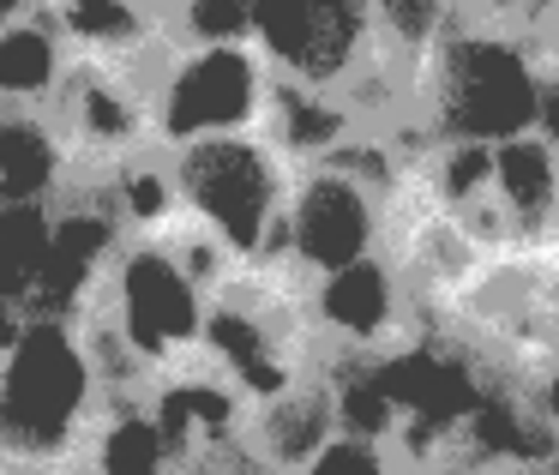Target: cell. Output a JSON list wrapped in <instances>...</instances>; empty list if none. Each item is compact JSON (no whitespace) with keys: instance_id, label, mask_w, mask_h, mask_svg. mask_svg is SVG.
I'll use <instances>...</instances> for the list:
<instances>
[{"instance_id":"13","label":"cell","mask_w":559,"mask_h":475,"mask_svg":"<svg viewBox=\"0 0 559 475\" xmlns=\"http://www.w3.org/2000/svg\"><path fill=\"white\" fill-rule=\"evenodd\" d=\"M73 475H181V446L163 427L151 391H127L97 409Z\"/></svg>"},{"instance_id":"5","label":"cell","mask_w":559,"mask_h":475,"mask_svg":"<svg viewBox=\"0 0 559 475\" xmlns=\"http://www.w3.org/2000/svg\"><path fill=\"white\" fill-rule=\"evenodd\" d=\"M295 163L265 127L169 151V181L181 229L205 235L229 265H277L283 211L295 193Z\"/></svg>"},{"instance_id":"4","label":"cell","mask_w":559,"mask_h":475,"mask_svg":"<svg viewBox=\"0 0 559 475\" xmlns=\"http://www.w3.org/2000/svg\"><path fill=\"white\" fill-rule=\"evenodd\" d=\"M199 367L229 391L241 409L283 397L325 373L319 337L307 325L301 277L283 265H229L211 289Z\"/></svg>"},{"instance_id":"1","label":"cell","mask_w":559,"mask_h":475,"mask_svg":"<svg viewBox=\"0 0 559 475\" xmlns=\"http://www.w3.org/2000/svg\"><path fill=\"white\" fill-rule=\"evenodd\" d=\"M205 307L211 289L187 271L169 235H115L85 301L73 307V325L103 391L127 397L199 361Z\"/></svg>"},{"instance_id":"6","label":"cell","mask_w":559,"mask_h":475,"mask_svg":"<svg viewBox=\"0 0 559 475\" xmlns=\"http://www.w3.org/2000/svg\"><path fill=\"white\" fill-rule=\"evenodd\" d=\"M385 175H391V151L379 127H367L337 157L307 163L295 175L289 211H283L277 265L313 283L385 253Z\"/></svg>"},{"instance_id":"16","label":"cell","mask_w":559,"mask_h":475,"mask_svg":"<svg viewBox=\"0 0 559 475\" xmlns=\"http://www.w3.org/2000/svg\"><path fill=\"white\" fill-rule=\"evenodd\" d=\"M487 175H493V199L511 223V241H535V235L559 229V151L542 133L487 145Z\"/></svg>"},{"instance_id":"20","label":"cell","mask_w":559,"mask_h":475,"mask_svg":"<svg viewBox=\"0 0 559 475\" xmlns=\"http://www.w3.org/2000/svg\"><path fill=\"white\" fill-rule=\"evenodd\" d=\"M19 313H25V307L0 295V355H7V343H13V331H19Z\"/></svg>"},{"instance_id":"7","label":"cell","mask_w":559,"mask_h":475,"mask_svg":"<svg viewBox=\"0 0 559 475\" xmlns=\"http://www.w3.org/2000/svg\"><path fill=\"white\" fill-rule=\"evenodd\" d=\"M271 91H277V79L247 37H175L145 73L151 145L169 157V151L199 145V139L265 127Z\"/></svg>"},{"instance_id":"15","label":"cell","mask_w":559,"mask_h":475,"mask_svg":"<svg viewBox=\"0 0 559 475\" xmlns=\"http://www.w3.org/2000/svg\"><path fill=\"white\" fill-rule=\"evenodd\" d=\"M331 427H337V397H331V373H319V379H307V385L247 409L241 415V451L265 475H289Z\"/></svg>"},{"instance_id":"14","label":"cell","mask_w":559,"mask_h":475,"mask_svg":"<svg viewBox=\"0 0 559 475\" xmlns=\"http://www.w3.org/2000/svg\"><path fill=\"white\" fill-rule=\"evenodd\" d=\"M67 49L55 37V25L43 19V7H19L0 19V121H43V109L55 103L67 79Z\"/></svg>"},{"instance_id":"17","label":"cell","mask_w":559,"mask_h":475,"mask_svg":"<svg viewBox=\"0 0 559 475\" xmlns=\"http://www.w3.org/2000/svg\"><path fill=\"white\" fill-rule=\"evenodd\" d=\"M367 115L355 97H337V91H295V85H277L271 91V115H265V133L289 151L295 169L307 163H325L337 157L343 145L367 133Z\"/></svg>"},{"instance_id":"10","label":"cell","mask_w":559,"mask_h":475,"mask_svg":"<svg viewBox=\"0 0 559 475\" xmlns=\"http://www.w3.org/2000/svg\"><path fill=\"white\" fill-rule=\"evenodd\" d=\"M307 295V325L319 337L325 367H367L385 361V355L409 349L421 331H415V307L403 277L391 271L385 253L361 259V265H343L331 277L301 283Z\"/></svg>"},{"instance_id":"3","label":"cell","mask_w":559,"mask_h":475,"mask_svg":"<svg viewBox=\"0 0 559 475\" xmlns=\"http://www.w3.org/2000/svg\"><path fill=\"white\" fill-rule=\"evenodd\" d=\"M109 403L73 313L25 307L0 355V463L73 475L97 409Z\"/></svg>"},{"instance_id":"9","label":"cell","mask_w":559,"mask_h":475,"mask_svg":"<svg viewBox=\"0 0 559 475\" xmlns=\"http://www.w3.org/2000/svg\"><path fill=\"white\" fill-rule=\"evenodd\" d=\"M43 133L67 181H103L121 163L157 151L145 115V79L109 73V67H67L55 103L43 109Z\"/></svg>"},{"instance_id":"19","label":"cell","mask_w":559,"mask_h":475,"mask_svg":"<svg viewBox=\"0 0 559 475\" xmlns=\"http://www.w3.org/2000/svg\"><path fill=\"white\" fill-rule=\"evenodd\" d=\"M542 61H547V79L559 85V13L542 25Z\"/></svg>"},{"instance_id":"11","label":"cell","mask_w":559,"mask_h":475,"mask_svg":"<svg viewBox=\"0 0 559 475\" xmlns=\"http://www.w3.org/2000/svg\"><path fill=\"white\" fill-rule=\"evenodd\" d=\"M37 7L73 67H109V73L145 79L157 55L175 43L169 0H37Z\"/></svg>"},{"instance_id":"12","label":"cell","mask_w":559,"mask_h":475,"mask_svg":"<svg viewBox=\"0 0 559 475\" xmlns=\"http://www.w3.org/2000/svg\"><path fill=\"white\" fill-rule=\"evenodd\" d=\"M373 13V127L391 121L421 61L469 19V0H367Z\"/></svg>"},{"instance_id":"2","label":"cell","mask_w":559,"mask_h":475,"mask_svg":"<svg viewBox=\"0 0 559 475\" xmlns=\"http://www.w3.org/2000/svg\"><path fill=\"white\" fill-rule=\"evenodd\" d=\"M542 85V37L469 13L421 61L391 121L409 127L421 145H506L535 127Z\"/></svg>"},{"instance_id":"18","label":"cell","mask_w":559,"mask_h":475,"mask_svg":"<svg viewBox=\"0 0 559 475\" xmlns=\"http://www.w3.org/2000/svg\"><path fill=\"white\" fill-rule=\"evenodd\" d=\"M289 475H415L409 451L385 434H361V427H331Z\"/></svg>"},{"instance_id":"8","label":"cell","mask_w":559,"mask_h":475,"mask_svg":"<svg viewBox=\"0 0 559 475\" xmlns=\"http://www.w3.org/2000/svg\"><path fill=\"white\" fill-rule=\"evenodd\" d=\"M247 43L277 85L355 97L373 121V13L367 0H247Z\"/></svg>"}]
</instances>
